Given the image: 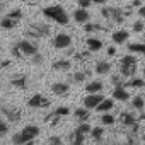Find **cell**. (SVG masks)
<instances>
[{"label":"cell","mask_w":145,"mask_h":145,"mask_svg":"<svg viewBox=\"0 0 145 145\" xmlns=\"http://www.w3.org/2000/svg\"><path fill=\"white\" fill-rule=\"evenodd\" d=\"M43 16L60 26H67L70 22V17L67 14V10L61 7V5H48V7H43Z\"/></svg>","instance_id":"obj_1"},{"label":"cell","mask_w":145,"mask_h":145,"mask_svg":"<svg viewBox=\"0 0 145 145\" xmlns=\"http://www.w3.org/2000/svg\"><path fill=\"white\" fill-rule=\"evenodd\" d=\"M39 135V126L36 125H27L24 126L21 131H17L14 137H12V143L14 145H24L31 140H36V137Z\"/></svg>","instance_id":"obj_2"},{"label":"cell","mask_w":145,"mask_h":145,"mask_svg":"<svg viewBox=\"0 0 145 145\" xmlns=\"http://www.w3.org/2000/svg\"><path fill=\"white\" fill-rule=\"evenodd\" d=\"M137 67H138V60L135 55H125L120 60V74L125 79H131L137 74Z\"/></svg>","instance_id":"obj_3"},{"label":"cell","mask_w":145,"mask_h":145,"mask_svg":"<svg viewBox=\"0 0 145 145\" xmlns=\"http://www.w3.org/2000/svg\"><path fill=\"white\" fill-rule=\"evenodd\" d=\"M101 16L106 21L114 22V24H123L125 19H126V16H125L121 7H103L101 9Z\"/></svg>","instance_id":"obj_4"},{"label":"cell","mask_w":145,"mask_h":145,"mask_svg":"<svg viewBox=\"0 0 145 145\" xmlns=\"http://www.w3.org/2000/svg\"><path fill=\"white\" fill-rule=\"evenodd\" d=\"M51 33V27L44 22H36V24H29L27 29H26V36L27 38H33V39H39V38H46L50 36Z\"/></svg>","instance_id":"obj_5"},{"label":"cell","mask_w":145,"mask_h":145,"mask_svg":"<svg viewBox=\"0 0 145 145\" xmlns=\"http://www.w3.org/2000/svg\"><path fill=\"white\" fill-rule=\"evenodd\" d=\"M21 21H22V10L21 9H14L0 21V27L2 29H14Z\"/></svg>","instance_id":"obj_6"},{"label":"cell","mask_w":145,"mask_h":145,"mask_svg":"<svg viewBox=\"0 0 145 145\" xmlns=\"http://www.w3.org/2000/svg\"><path fill=\"white\" fill-rule=\"evenodd\" d=\"M0 111H2V114H4L10 123H17V121H21V118H22V111H21L19 108H16V106H2V108H0Z\"/></svg>","instance_id":"obj_7"},{"label":"cell","mask_w":145,"mask_h":145,"mask_svg":"<svg viewBox=\"0 0 145 145\" xmlns=\"http://www.w3.org/2000/svg\"><path fill=\"white\" fill-rule=\"evenodd\" d=\"M72 46V38H70V34H67V33H58L55 38H53V48H56V50H67V48H70Z\"/></svg>","instance_id":"obj_8"},{"label":"cell","mask_w":145,"mask_h":145,"mask_svg":"<svg viewBox=\"0 0 145 145\" xmlns=\"http://www.w3.org/2000/svg\"><path fill=\"white\" fill-rule=\"evenodd\" d=\"M50 104H51L50 99H48L46 96H43V94H34V96H31L29 101H27V106H29V108H36V109L48 108Z\"/></svg>","instance_id":"obj_9"},{"label":"cell","mask_w":145,"mask_h":145,"mask_svg":"<svg viewBox=\"0 0 145 145\" xmlns=\"http://www.w3.org/2000/svg\"><path fill=\"white\" fill-rule=\"evenodd\" d=\"M16 44L19 46V50L22 51V55H24V56H33V55H36V53H38V46H36L34 43L27 41V39H21V41H17Z\"/></svg>","instance_id":"obj_10"},{"label":"cell","mask_w":145,"mask_h":145,"mask_svg":"<svg viewBox=\"0 0 145 145\" xmlns=\"http://www.w3.org/2000/svg\"><path fill=\"white\" fill-rule=\"evenodd\" d=\"M103 99H104V96H103L101 92H97V94H89V96L84 97V106H86L87 109H96Z\"/></svg>","instance_id":"obj_11"},{"label":"cell","mask_w":145,"mask_h":145,"mask_svg":"<svg viewBox=\"0 0 145 145\" xmlns=\"http://www.w3.org/2000/svg\"><path fill=\"white\" fill-rule=\"evenodd\" d=\"M120 123H121L125 128H131L133 125H137V123H138V120L135 118V114H133V113L123 111V113L120 114Z\"/></svg>","instance_id":"obj_12"},{"label":"cell","mask_w":145,"mask_h":145,"mask_svg":"<svg viewBox=\"0 0 145 145\" xmlns=\"http://www.w3.org/2000/svg\"><path fill=\"white\" fill-rule=\"evenodd\" d=\"M113 99H114V101H121V103L128 101V99H130V94H128L126 87H125V86L114 87V89H113Z\"/></svg>","instance_id":"obj_13"},{"label":"cell","mask_w":145,"mask_h":145,"mask_svg":"<svg viewBox=\"0 0 145 145\" xmlns=\"http://www.w3.org/2000/svg\"><path fill=\"white\" fill-rule=\"evenodd\" d=\"M68 91H70V86L67 82H55V84H51V92L55 96H67Z\"/></svg>","instance_id":"obj_14"},{"label":"cell","mask_w":145,"mask_h":145,"mask_svg":"<svg viewBox=\"0 0 145 145\" xmlns=\"http://www.w3.org/2000/svg\"><path fill=\"white\" fill-rule=\"evenodd\" d=\"M74 21L75 22H79V24H86V22H89L91 21V14L87 12V9H77L75 12H74Z\"/></svg>","instance_id":"obj_15"},{"label":"cell","mask_w":145,"mask_h":145,"mask_svg":"<svg viewBox=\"0 0 145 145\" xmlns=\"http://www.w3.org/2000/svg\"><path fill=\"white\" fill-rule=\"evenodd\" d=\"M111 38H113V41H114L116 44H125V43L128 41V38H130V33H128L126 29H118V31H114V33L111 34Z\"/></svg>","instance_id":"obj_16"},{"label":"cell","mask_w":145,"mask_h":145,"mask_svg":"<svg viewBox=\"0 0 145 145\" xmlns=\"http://www.w3.org/2000/svg\"><path fill=\"white\" fill-rule=\"evenodd\" d=\"M10 84L14 87H17V89H26L27 87V77L24 74H17V75H14L10 79Z\"/></svg>","instance_id":"obj_17"},{"label":"cell","mask_w":145,"mask_h":145,"mask_svg":"<svg viewBox=\"0 0 145 145\" xmlns=\"http://www.w3.org/2000/svg\"><path fill=\"white\" fill-rule=\"evenodd\" d=\"M103 89H104V84H103L101 80H92V82L86 84V92H87V94H97V92H101Z\"/></svg>","instance_id":"obj_18"},{"label":"cell","mask_w":145,"mask_h":145,"mask_svg":"<svg viewBox=\"0 0 145 145\" xmlns=\"http://www.w3.org/2000/svg\"><path fill=\"white\" fill-rule=\"evenodd\" d=\"M70 67H72L70 60H63V58L53 61V65H51V68L56 70V72H67V70H70Z\"/></svg>","instance_id":"obj_19"},{"label":"cell","mask_w":145,"mask_h":145,"mask_svg":"<svg viewBox=\"0 0 145 145\" xmlns=\"http://www.w3.org/2000/svg\"><path fill=\"white\" fill-rule=\"evenodd\" d=\"M114 108V99H103L101 103H99V106L96 108V111H99V113H109L111 109Z\"/></svg>","instance_id":"obj_20"},{"label":"cell","mask_w":145,"mask_h":145,"mask_svg":"<svg viewBox=\"0 0 145 145\" xmlns=\"http://www.w3.org/2000/svg\"><path fill=\"white\" fill-rule=\"evenodd\" d=\"M84 31L86 33H99V31H108V27L99 24V22H86L84 24Z\"/></svg>","instance_id":"obj_21"},{"label":"cell","mask_w":145,"mask_h":145,"mask_svg":"<svg viewBox=\"0 0 145 145\" xmlns=\"http://www.w3.org/2000/svg\"><path fill=\"white\" fill-rule=\"evenodd\" d=\"M96 74L97 75H106V74H109V70H111V65H109V61H104V60H101V61H97L96 63Z\"/></svg>","instance_id":"obj_22"},{"label":"cell","mask_w":145,"mask_h":145,"mask_svg":"<svg viewBox=\"0 0 145 145\" xmlns=\"http://www.w3.org/2000/svg\"><path fill=\"white\" fill-rule=\"evenodd\" d=\"M86 44H87V50H91L92 53L94 51H99L103 48V41L97 39V38H87L86 39Z\"/></svg>","instance_id":"obj_23"},{"label":"cell","mask_w":145,"mask_h":145,"mask_svg":"<svg viewBox=\"0 0 145 145\" xmlns=\"http://www.w3.org/2000/svg\"><path fill=\"white\" fill-rule=\"evenodd\" d=\"M125 87H131V89H142L145 87V79H140V77H131L128 82H125Z\"/></svg>","instance_id":"obj_24"},{"label":"cell","mask_w":145,"mask_h":145,"mask_svg":"<svg viewBox=\"0 0 145 145\" xmlns=\"http://www.w3.org/2000/svg\"><path fill=\"white\" fill-rule=\"evenodd\" d=\"M74 114H75V118H77L80 123H84V121H87V120L91 118V111H89L86 106H84V108H77Z\"/></svg>","instance_id":"obj_25"},{"label":"cell","mask_w":145,"mask_h":145,"mask_svg":"<svg viewBox=\"0 0 145 145\" xmlns=\"http://www.w3.org/2000/svg\"><path fill=\"white\" fill-rule=\"evenodd\" d=\"M84 138H86L84 133H79L77 130H74L70 135V145H84Z\"/></svg>","instance_id":"obj_26"},{"label":"cell","mask_w":145,"mask_h":145,"mask_svg":"<svg viewBox=\"0 0 145 145\" xmlns=\"http://www.w3.org/2000/svg\"><path fill=\"white\" fill-rule=\"evenodd\" d=\"M131 106H133V109L143 111V108H145V96H135L131 99Z\"/></svg>","instance_id":"obj_27"},{"label":"cell","mask_w":145,"mask_h":145,"mask_svg":"<svg viewBox=\"0 0 145 145\" xmlns=\"http://www.w3.org/2000/svg\"><path fill=\"white\" fill-rule=\"evenodd\" d=\"M103 135H104L103 126H96V128H92V130H91V137H92V140H94V142H101V140H103Z\"/></svg>","instance_id":"obj_28"},{"label":"cell","mask_w":145,"mask_h":145,"mask_svg":"<svg viewBox=\"0 0 145 145\" xmlns=\"http://www.w3.org/2000/svg\"><path fill=\"white\" fill-rule=\"evenodd\" d=\"M128 50H130V53H143V50H145V44L143 43H130L128 44Z\"/></svg>","instance_id":"obj_29"},{"label":"cell","mask_w":145,"mask_h":145,"mask_svg":"<svg viewBox=\"0 0 145 145\" xmlns=\"http://www.w3.org/2000/svg\"><path fill=\"white\" fill-rule=\"evenodd\" d=\"M114 116L111 114V113H103V116H101V123L104 125V126H111V125H114Z\"/></svg>","instance_id":"obj_30"},{"label":"cell","mask_w":145,"mask_h":145,"mask_svg":"<svg viewBox=\"0 0 145 145\" xmlns=\"http://www.w3.org/2000/svg\"><path fill=\"white\" fill-rule=\"evenodd\" d=\"M91 50H86V51H79V53H74V58L77 60V61H86V60H89L91 58Z\"/></svg>","instance_id":"obj_31"},{"label":"cell","mask_w":145,"mask_h":145,"mask_svg":"<svg viewBox=\"0 0 145 145\" xmlns=\"http://www.w3.org/2000/svg\"><path fill=\"white\" fill-rule=\"evenodd\" d=\"M89 74H91V72H75V74H74V82H77V84H80V82H84L87 77H89Z\"/></svg>","instance_id":"obj_32"},{"label":"cell","mask_w":145,"mask_h":145,"mask_svg":"<svg viewBox=\"0 0 145 145\" xmlns=\"http://www.w3.org/2000/svg\"><path fill=\"white\" fill-rule=\"evenodd\" d=\"M53 114H56V116H68L70 114V108H67V106H60V108H56V109H53L51 111Z\"/></svg>","instance_id":"obj_33"},{"label":"cell","mask_w":145,"mask_h":145,"mask_svg":"<svg viewBox=\"0 0 145 145\" xmlns=\"http://www.w3.org/2000/svg\"><path fill=\"white\" fill-rule=\"evenodd\" d=\"M111 84H113L114 87H118V86H125V77H123L121 74H118V75H111Z\"/></svg>","instance_id":"obj_34"},{"label":"cell","mask_w":145,"mask_h":145,"mask_svg":"<svg viewBox=\"0 0 145 145\" xmlns=\"http://www.w3.org/2000/svg\"><path fill=\"white\" fill-rule=\"evenodd\" d=\"M143 27H145V26H143V21H135V22H133V31H135V33H142Z\"/></svg>","instance_id":"obj_35"},{"label":"cell","mask_w":145,"mask_h":145,"mask_svg":"<svg viewBox=\"0 0 145 145\" xmlns=\"http://www.w3.org/2000/svg\"><path fill=\"white\" fill-rule=\"evenodd\" d=\"M48 145H63V143H61V138H60V137L53 135V137H50V140H48Z\"/></svg>","instance_id":"obj_36"},{"label":"cell","mask_w":145,"mask_h":145,"mask_svg":"<svg viewBox=\"0 0 145 145\" xmlns=\"http://www.w3.org/2000/svg\"><path fill=\"white\" fill-rule=\"evenodd\" d=\"M7 131H9V125L5 121H2V123H0V137L7 135Z\"/></svg>","instance_id":"obj_37"},{"label":"cell","mask_w":145,"mask_h":145,"mask_svg":"<svg viewBox=\"0 0 145 145\" xmlns=\"http://www.w3.org/2000/svg\"><path fill=\"white\" fill-rule=\"evenodd\" d=\"M12 55H14L16 58H22V56H24V55H22V51L19 50V46H17V44H14V46H12Z\"/></svg>","instance_id":"obj_38"},{"label":"cell","mask_w":145,"mask_h":145,"mask_svg":"<svg viewBox=\"0 0 145 145\" xmlns=\"http://www.w3.org/2000/svg\"><path fill=\"white\" fill-rule=\"evenodd\" d=\"M31 61H33V63H36V65H39V63H43V56L39 55V51H38L36 55H33V56H31Z\"/></svg>","instance_id":"obj_39"},{"label":"cell","mask_w":145,"mask_h":145,"mask_svg":"<svg viewBox=\"0 0 145 145\" xmlns=\"http://www.w3.org/2000/svg\"><path fill=\"white\" fill-rule=\"evenodd\" d=\"M79 2V7H82V9H87V7H91V4H94L92 0H77Z\"/></svg>","instance_id":"obj_40"},{"label":"cell","mask_w":145,"mask_h":145,"mask_svg":"<svg viewBox=\"0 0 145 145\" xmlns=\"http://www.w3.org/2000/svg\"><path fill=\"white\" fill-rule=\"evenodd\" d=\"M138 16H140L142 19H145V5H142V7H138Z\"/></svg>","instance_id":"obj_41"},{"label":"cell","mask_w":145,"mask_h":145,"mask_svg":"<svg viewBox=\"0 0 145 145\" xmlns=\"http://www.w3.org/2000/svg\"><path fill=\"white\" fill-rule=\"evenodd\" d=\"M108 55H109V56H114V55H116V48H114V46H109V48H108Z\"/></svg>","instance_id":"obj_42"},{"label":"cell","mask_w":145,"mask_h":145,"mask_svg":"<svg viewBox=\"0 0 145 145\" xmlns=\"http://www.w3.org/2000/svg\"><path fill=\"white\" fill-rule=\"evenodd\" d=\"M130 5H131V7H142V0H133Z\"/></svg>","instance_id":"obj_43"},{"label":"cell","mask_w":145,"mask_h":145,"mask_svg":"<svg viewBox=\"0 0 145 145\" xmlns=\"http://www.w3.org/2000/svg\"><path fill=\"white\" fill-rule=\"evenodd\" d=\"M9 65H10V61H9V60L0 61V70H2V68H5V67H9Z\"/></svg>","instance_id":"obj_44"},{"label":"cell","mask_w":145,"mask_h":145,"mask_svg":"<svg viewBox=\"0 0 145 145\" xmlns=\"http://www.w3.org/2000/svg\"><path fill=\"white\" fill-rule=\"evenodd\" d=\"M138 123H145V111L140 113V116H138Z\"/></svg>","instance_id":"obj_45"},{"label":"cell","mask_w":145,"mask_h":145,"mask_svg":"<svg viewBox=\"0 0 145 145\" xmlns=\"http://www.w3.org/2000/svg\"><path fill=\"white\" fill-rule=\"evenodd\" d=\"M92 2H94V4H99V5H104L108 0H92Z\"/></svg>","instance_id":"obj_46"},{"label":"cell","mask_w":145,"mask_h":145,"mask_svg":"<svg viewBox=\"0 0 145 145\" xmlns=\"http://www.w3.org/2000/svg\"><path fill=\"white\" fill-rule=\"evenodd\" d=\"M24 145H34V140H31V142H27V143H24Z\"/></svg>","instance_id":"obj_47"},{"label":"cell","mask_w":145,"mask_h":145,"mask_svg":"<svg viewBox=\"0 0 145 145\" xmlns=\"http://www.w3.org/2000/svg\"><path fill=\"white\" fill-rule=\"evenodd\" d=\"M4 121V118H2V111H0V123H2Z\"/></svg>","instance_id":"obj_48"},{"label":"cell","mask_w":145,"mask_h":145,"mask_svg":"<svg viewBox=\"0 0 145 145\" xmlns=\"http://www.w3.org/2000/svg\"><path fill=\"white\" fill-rule=\"evenodd\" d=\"M4 5H5V4H0V12H2V9H4Z\"/></svg>","instance_id":"obj_49"},{"label":"cell","mask_w":145,"mask_h":145,"mask_svg":"<svg viewBox=\"0 0 145 145\" xmlns=\"http://www.w3.org/2000/svg\"><path fill=\"white\" fill-rule=\"evenodd\" d=\"M7 2V0H0V4H5Z\"/></svg>","instance_id":"obj_50"},{"label":"cell","mask_w":145,"mask_h":145,"mask_svg":"<svg viewBox=\"0 0 145 145\" xmlns=\"http://www.w3.org/2000/svg\"><path fill=\"white\" fill-rule=\"evenodd\" d=\"M143 79H145V68H143Z\"/></svg>","instance_id":"obj_51"},{"label":"cell","mask_w":145,"mask_h":145,"mask_svg":"<svg viewBox=\"0 0 145 145\" xmlns=\"http://www.w3.org/2000/svg\"><path fill=\"white\" fill-rule=\"evenodd\" d=\"M142 55H143V58H145V50H143V53H142Z\"/></svg>","instance_id":"obj_52"},{"label":"cell","mask_w":145,"mask_h":145,"mask_svg":"<svg viewBox=\"0 0 145 145\" xmlns=\"http://www.w3.org/2000/svg\"><path fill=\"white\" fill-rule=\"evenodd\" d=\"M22 2H29V0H22Z\"/></svg>","instance_id":"obj_53"},{"label":"cell","mask_w":145,"mask_h":145,"mask_svg":"<svg viewBox=\"0 0 145 145\" xmlns=\"http://www.w3.org/2000/svg\"><path fill=\"white\" fill-rule=\"evenodd\" d=\"M0 51H2V46H0Z\"/></svg>","instance_id":"obj_54"},{"label":"cell","mask_w":145,"mask_h":145,"mask_svg":"<svg viewBox=\"0 0 145 145\" xmlns=\"http://www.w3.org/2000/svg\"><path fill=\"white\" fill-rule=\"evenodd\" d=\"M143 140H145V137H143Z\"/></svg>","instance_id":"obj_55"},{"label":"cell","mask_w":145,"mask_h":145,"mask_svg":"<svg viewBox=\"0 0 145 145\" xmlns=\"http://www.w3.org/2000/svg\"><path fill=\"white\" fill-rule=\"evenodd\" d=\"M143 36H145V34H143Z\"/></svg>","instance_id":"obj_56"}]
</instances>
